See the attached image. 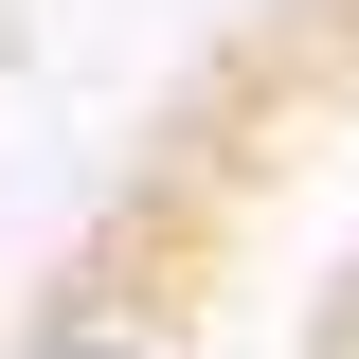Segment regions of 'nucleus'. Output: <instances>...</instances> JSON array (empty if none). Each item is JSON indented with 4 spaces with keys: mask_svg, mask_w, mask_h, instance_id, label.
<instances>
[{
    "mask_svg": "<svg viewBox=\"0 0 359 359\" xmlns=\"http://www.w3.org/2000/svg\"><path fill=\"white\" fill-rule=\"evenodd\" d=\"M36 359H144V341H108V323H54V341H36Z\"/></svg>",
    "mask_w": 359,
    "mask_h": 359,
    "instance_id": "f257e3e1",
    "label": "nucleus"
}]
</instances>
